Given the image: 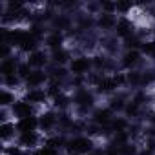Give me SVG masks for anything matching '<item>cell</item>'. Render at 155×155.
<instances>
[{"label":"cell","instance_id":"22","mask_svg":"<svg viewBox=\"0 0 155 155\" xmlns=\"http://www.w3.org/2000/svg\"><path fill=\"white\" fill-rule=\"evenodd\" d=\"M18 73H20L22 77H29V75H31V69H29V64H22V66L18 68Z\"/></svg>","mask_w":155,"mask_h":155},{"label":"cell","instance_id":"3","mask_svg":"<svg viewBox=\"0 0 155 155\" xmlns=\"http://www.w3.org/2000/svg\"><path fill=\"white\" fill-rule=\"evenodd\" d=\"M13 113L20 119H26V117H31V104L29 102H17L13 106Z\"/></svg>","mask_w":155,"mask_h":155},{"label":"cell","instance_id":"28","mask_svg":"<svg viewBox=\"0 0 155 155\" xmlns=\"http://www.w3.org/2000/svg\"><path fill=\"white\" fill-rule=\"evenodd\" d=\"M111 108L120 110V108H122V101H120V99H119V101H117V99H115V101H111Z\"/></svg>","mask_w":155,"mask_h":155},{"label":"cell","instance_id":"10","mask_svg":"<svg viewBox=\"0 0 155 155\" xmlns=\"http://www.w3.org/2000/svg\"><path fill=\"white\" fill-rule=\"evenodd\" d=\"M35 142H37L35 131H28V133H22V135H20V144H24V146H33Z\"/></svg>","mask_w":155,"mask_h":155},{"label":"cell","instance_id":"19","mask_svg":"<svg viewBox=\"0 0 155 155\" xmlns=\"http://www.w3.org/2000/svg\"><path fill=\"white\" fill-rule=\"evenodd\" d=\"M99 24H101L102 28H106V29H108V28H111V24H113V18H111L110 15H102V18H101V22H99Z\"/></svg>","mask_w":155,"mask_h":155},{"label":"cell","instance_id":"26","mask_svg":"<svg viewBox=\"0 0 155 155\" xmlns=\"http://www.w3.org/2000/svg\"><path fill=\"white\" fill-rule=\"evenodd\" d=\"M9 101H11V95L8 91H2V104H9Z\"/></svg>","mask_w":155,"mask_h":155},{"label":"cell","instance_id":"5","mask_svg":"<svg viewBox=\"0 0 155 155\" xmlns=\"http://www.w3.org/2000/svg\"><path fill=\"white\" fill-rule=\"evenodd\" d=\"M15 69H17V64L13 58H4V62L0 64V71H2L6 77H11L15 75Z\"/></svg>","mask_w":155,"mask_h":155},{"label":"cell","instance_id":"4","mask_svg":"<svg viewBox=\"0 0 155 155\" xmlns=\"http://www.w3.org/2000/svg\"><path fill=\"white\" fill-rule=\"evenodd\" d=\"M17 128L22 131V133H28V131H33L37 128V119L35 117H26V119H20Z\"/></svg>","mask_w":155,"mask_h":155},{"label":"cell","instance_id":"13","mask_svg":"<svg viewBox=\"0 0 155 155\" xmlns=\"http://www.w3.org/2000/svg\"><path fill=\"white\" fill-rule=\"evenodd\" d=\"M44 62H46L44 53H33V55L29 57V64H31V66H37V68H38V66H42Z\"/></svg>","mask_w":155,"mask_h":155},{"label":"cell","instance_id":"8","mask_svg":"<svg viewBox=\"0 0 155 155\" xmlns=\"http://www.w3.org/2000/svg\"><path fill=\"white\" fill-rule=\"evenodd\" d=\"M44 99H46V93L40 91V90H31L26 95V102H42Z\"/></svg>","mask_w":155,"mask_h":155},{"label":"cell","instance_id":"20","mask_svg":"<svg viewBox=\"0 0 155 155\" xmlns=\"http://www.w3.org/2000/svg\"><path fill=\"white\" fill-rule=\"evenodd\" d=\"M37 155H57V151H55V148H51V146H44L42 150L37 151Z\"/></svg>","mask_w":155,"mask_h":155},{"label":"cell","instance_id":"12","mask_svg":"<svg viewBox=\"0 0 155 155\" xmlns=\"http://www.w3.org/2000/svg\"><path fill=\"white\" fill-rule=\"evenodd\" d=\"M91 101H93V99H91V95H90L88 91H81L79 95H77V102H81V106H82V108L90 106V104H91Z\"/></svg>","mask_w":155,"mask_h":155},{"label":"cell","instance_id":"23","mask_svg":"<svg viewBox=\"0 0 155 155\" xmlns=\"http://www.w3.org/2000/svg\"><path fill=\"white\" fill-rule=\"evenodd\" d=\"M120 155H135L133 146H120Z\"/></svg>","mask_w":155,"mask_h":155},{"label":"cell","instance_id":"27","mask_svg":"<svg viewBox=\"0 0 155 155\" xmlns=\"http://www.w3.org/2000/svg\"><path fill=\"white\" fill-rule=\"evenodd\" d=\"M139 46V38H128V48H135Z\"/></svg>","mask_w":155,"mask_h":155},{"label":"cell","instance_id":"30","mask_svg":"<svg viewBox=\"0 0 155 155\" xmlns=\"http://www.w3.org/2000/svg\"><path fill=\"white\" fill-rule=\"evenodd\" d=\"M128 79H130V82H137V81H139V73H131Z\"/></svg>","mask_w":155,"mask_h":155},{"label":"cell","instance_id":"15","mask_svg":"<svg viewBox=\"0 0 155 155\" xmlns=\"http://www.w3.org/2000/svg\"><path fill=\"white\" fill-rule=\"evenodd\" d=\"M95 120L97 122H108L110 120V110H99V111H95Z\"/></svg>","mask_w":155,"mask_h":155},{"label":"cell","instance_id":"7","mask_svg":"<svg viewBox=\"0 0 155 155\" xmlns=\"http://www.w3.org/2000/svg\"><path fill=\"white\" fill-rule=\"evenodd\" d=\"M120 82V79H102L99 82V90L101 91H110L113 88H117V84Z\"/></svg>","mask_w":155,"mask_h":155},{"label":"cell","instance_id":"18","mask_svg":"<svg viewBox=\"0 0 155 155\" xmlns=\"http://www.w3.org/2000/svg\"><path fill=\"white\" fill-rule=\"evenodd\" d=\"M66 58H68V53L62 51V49H57V51L53 53V60H55V62H64Z\"/></svg>","mask_w":155,"mask_h":155},{"label":"cell","instance_id":"32","mask_svg":"<svg viewBox=\"0 0 155 155\" xmlns=\"http://www.w3.org/2000/svg\"><path fill=\"white\" fill-rule=\"evenodd\" d=\"M151 135H153V137H155V128H153V130H151Z\"/></svg>","mask_w":155,"mask_h":155},{"label":"cell","instance_id":"21","mask_svg":"<svg viewBox=\"0 0 155 155\" xmlns=\"http://www.w3.org/2000/svg\"><path fill=\"white\" fill-rule=\"evenodd\" d=\"M0 131H2V137H4V139H8V137L11 135V131H13V126H11V124H4Z\"/></svg>","mask_w":155,"mask_h":155},{"label":"cell","instance_id":"24","mask_svg":"<svg viewBox=\"0 0 155 155\" xmlns=\"http://www.w3.org/2000/svg\"><path fill=\"white\" fill-rule=\"evenodd\" d=\"M144 53H148V55H155V42H148V44H144Z\"/></svg>","mask_w":155,"mask_h":155},{"label":"cell","instance_id":"33","mask_svg":"<svg viewBox=\"0 0 155 155\" xmlns=\"http://www.w3.org/2000/svg\"><path fill=\"white\" fill-rule=\"evenodd\" d=\"M151 120H153V122H155V113H153V115H151Z\"/></svg>","mask_w":155,"mask_h":155},{"label":"cell","instance_id":"29","mask_svg":"<svg viewBox=\"0 0 155 155\" xmlns=\"http://www.w3.org/2000/svg\"><path fill=\"white\" fill-rule=\"evenodd\" d=\"M8 153H9V155H22V151H20L18 148H9Z\"/></svg>","mask_w":155,"mask_h":155},{"label":"cell","instance_id":"6","mask_svg":"<svg viewBox=\"0 0 155 155\" xmlns=\"http://www.w3.org/2000/svg\"><path fill=\"white\" fill-rule=\"evenodd\" d=\"M44 79H46V75H44L40 69L31 71V75L28 77V84H29V86H40V84L44 82Z\"/></svg>","mask_w":155,"mask_h":155},{"label":"cell","instance_id":"2","mask_svg":"<svg viewBox=\"0 0 155 155\" xmlns=\"http://www.w3.org/2000/svg\"><path fill=\"white\" fill-rule=\"evenodd\" d=\"M90 69V60L86 57H81V58H75L71 62V71L77 73V75H81V73H86Z\"/></svg>","mask_w":155,"mask_h":155},{"label":"cell","instance_id":"31","mask_svg":"<svg viewBox=\"0 0 155 155\" xmlns=\"http://www.w3.org/2000/svg\"><path fill=\"white\" fill-rule=\"evenodd\" d=\"M140 155H151V153H150V151H144V153H140Z\"/></svg>","mask_w":155,"mask_h":155},{"label":"cell","instance_id":"1","mask_svg":"<svg viewBox=\"0 0 155 155\" xmlns=\"http://www.w3.org/2000/svg\"><path fill=\"white\" fill-rule=\"evenodd\" d=\"M68 148H69L73 153H88V151L91 150V140L86 139V137H77V139H73V140L68 144Z\"/></svg>","mask_w":155,"mask_h":155},{"label":"cell","instance_id":"9","mask_svg":"<svg viewBox=\"0 0 155 155\" xmlns=\"http://www.w3.org/2000/svg\"><path fill=\"white\" fill-rule=\"evenodd\" d=\"M137 62H139V53H137V51H128V53L124 55L122 64H124L126 68H131V66H135Z\"/></svg>","mask_w":155,"mask_h":155},{"label":"cell","instance_id":"25","mask_svg":"<svg viewBox=\"0 0 155 155\" xmlns=\"http://www.w3.org/2000/svg\"><path fill=\"white\" fill-rule=\"evenodd\" d=\"M151 73H153V71H148V75H144V77H142V82H144V84H148V82H151V81L155 79Z\"/></svg>","mask_w":155,"mask_h":155},{"label":"cell","instance_id":"11","mask_svg":"<svg viewBox=\"0 0 155 155\" xmlns=\"http://www.w3.org/2000/svg\"><path fill=\"white\" fill-rule=\"evenodd\" d=\"M117 33L122 35V37L130 35V33H131V24H130L128 20H120V22L117 24Z\"/></svg>","mask_w":155,"mask_h":155},{"label":"cell","instance_id":"17","mask_svg":"<svg viewBox=\"0 0 155 155\" xmlns=\"http://www.w3.org/2000/svg\"><path fill=\"white\" fill-rule=\"evenodd\" d=\"M20 48H22L24 51H29V49H33V48H35V38L29 35V37H28V38H26L22 44H20Z\"/></svg>","mask_w":155,"mask_h":155},{"label":"cell","instance_id":"16","mask_svg":"<svg viewBox=\"0 0 155 155\" xmlns=\"http://www.w3.org/2000/svg\"><path fill=\"white\" fill-rule=\"evenodd\" d=\"M60 42H62V37L58 35V33H55V35H51L49 38H48V44L57 51V48H60Z\"/></svg>","mask_w":155,"mask_h":155},{"label":"cell","instance_id":"14","mask_svg":"<svg viewBox=\"0 0 155 155\" xmlns=\"http://www.w3.org/2000/svg\"><path fill=\"white\" fill-rule=\"evenodd\" d=\"M53 124H55V115H53V113L42 115V119H40V126H42V128H51Z\"/></svg>","mask_w":155,"mask_h":155}]
</instances>
